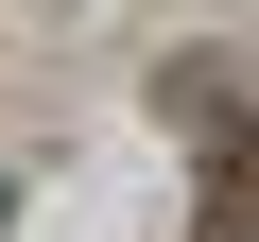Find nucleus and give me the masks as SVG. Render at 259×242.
Listing matches in <instances>:
<instances>
[{"label":"nucleus","instance_id":"obj_1","mask_svg":"<svg viewBox=\"0 0 259 242\" xmlns=\"http://www.w3.org/2000/svg\"><path fill=\"white\" fill-rule=\"evenodd\" d=\"M0 208H18V190H0Z\"/></svg>","mask_w":259,"mask_h":242}]
</instances>
